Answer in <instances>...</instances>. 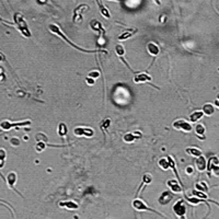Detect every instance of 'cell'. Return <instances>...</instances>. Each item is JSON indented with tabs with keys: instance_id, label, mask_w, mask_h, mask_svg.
<instances>
[{
	"instance_id": "1",
	"label": "cell",
	"mask_w": 219,
	"mask_h": 219,
	"mask_svg": "<svg viewBox=\"0 0 219 219\" xmlns=\"http://www.w3.org/2000/svg\"><path fill=\"white\" fill-rule=\"evenodd\" d=\"M49 31L51 32V33L56 34V35H58L59 37H61L64 41H65L66 43H67L68 45H70L71 47H74V48H76L77 51H82V53H100V51H103L102 49H95V51H91V49H85V48H82V47L78 46V45H76L75 43H72L71 41L69 40V38L66 36V34L64 33L63 31H61V29H59V27L57 24H49L48 27Z\"/></svg>"
},
{
	"instance_id": "2",
	"label": "cell",
	"mask_w": 219,
	"mask_h": 219,
	"mask_svg": "<svg viewBox=\"0 0 219 219\" xmlns=\"http://www.w3.org/2000/svg\"><path fill=\"white\" fill-rule=\"evenodd\" d=\"M13 20H14V24H16L17 29L19 30L21 34H22L24 37H31L32 34L30 32V29L27 27V21L24 20L23 16L21 13H14L13 16Z\"/></svg>"
},
{
	"instance_id": "3",
	"label": "cell",
	"mask_w": 219,
	"mask_h": 219,
	"mask_svg": "<svg viewBox=\"0 0 219 219\" xmlns=\"http://www.w3.org/2000/svg\"><path fill=\"white\" fill-rule=\"evenodd\" d=\"M132 206L134 209L138 210V212H154V214H157V215H160V216L163 217V218H166L161 212H157V210L150 208L149 206H147V204H146L145 202L141 201V199H139V198H135L134 201L132 202Z\"/></svg>"
},
{
	"instance_id": "4",
	"label": "cell",
	"mask_w": 219,
	"mask_h": 219,
	"mask_svg": "<svg viewBox=\"0 0 219 219\" xmlns=\"http://www.w3.org/2000/svg\"><path fill=\"white\" fill-rule=\"evenodd\" d=\"M173 212L175 214V216L179 217L180 219H186V204L184 203L183 199H180L177 203L173 205Z\"/></svg>"
},
{
	"instance_id": "5",
	"label": "cell",
	"mask_w": 219,
	"mask_h": 219,
	"mask_svg": "<svg viewBox=\"0 0 219 219\" xmlns=\"http://www.w3.org/2000/svg\"><path fill=\"white\" fill-rule=\"evenodd\" d=\"M90 10V7L85 3H82V5H79L78 7L75 9L74 11V16H72V21L76 23L81 22L82 21V14L85 13L87 11Z\"/></svg>"
},
{
	"instance_id": "6",
	"label": "cell",
	"mask_w": 219,
	"mask_h": 219,
	"mask_svg": "<svg viewBox=\"0 0 219 219\" xmlns=\"http://www.w3.org/2000/svg\"><path fill=\"white\" fill-rule=\"evenodd\" d=\"M31 124V121H23L18 122V123H11L10 121H3L0 123V128L2 130H10L13 127H23V126H29Z\"/></svg>"
},
{
	"instance_id": "7",
	"label": "cell",
	"mask_w": 219,
	"mask_h": 219,
	"mask_svg": "<svg viewBox=\"0 0 219 219\" xmlns=\"http://www.w3.org/2000/svg\"><path fill=\"white\" fill-rule=\"evenodd\" d=\"M173 128L178 130H182L184 133H191L193 130V127L185 119H178V121L173 122Z\"/></svg>"
},
{
	"instance_id": "8",
	"label": "cell",
	"mask_w": 219,
	"mask_h": 219,
	"mask_svg": "<svg viewBox=\"0 0 219 219\" xmlns=\"http://www.w3.org/2000/svg\"><path fill=\"white\" fill-rule=\"evenodd\" d=\"M74 134L76 135L77 137H87V138H90V137L94 136V130L90 127H83V126H78L74 129Z\"/></svg>"
},
{
	"instance_id": "9",
	"label": "cell",
	"mask_w": 219,
	"mask_h": 219,
	"mask_svg": "<svg viewBox=\"0 0 219 219\" xmlns=\"http://www.w3.org/2000/svg\"><path fill=\"white\" fill-rule=\"evenodd\" d=\"M143 181H141V184L140 186L138 187V190H137V193H136V198H138V195L139 193L141 192V191H144V188L146 187V186L148 185V184H150L152 182V175L150 174V173H145V174L143 175Z\"/></svg>"
},
{
	"instance_id": "10",
	"label": "cell",
	"mask_w": 219,
	"mask_h": 219,
	"mask_svg": "<svg viewBox=\"0 0 219 219\" xmlns=\"http://www.w3.org/2000/svg\"><path fill=\"white\" fill-rule=\"evenodd\" d=\"M172 198H173V194H172V193L169 192V191H164V192L161 193V195H160V197H159L158 202H159V204H160V205L166 206V205H168V204L170 203L171 201H172Z\"/></svg>"
},
{
	"instance_id": "11",
	"label": "cell",
	"mask_w": 219,
	"mask_h": 219,
	"mask_svg": "<svg viewBox=\"0 0 219 219\" xmlns=\"http://www.w3.org/2000/svg\"><path fill=\"white\" fill-rule=\"evenodd\" d=\"M151 77L146 72H139L134 76V82L135 83H145V82H151Z\"/></svg>"
},
{
	"instance_id": "12",
	"label": "cell",
	"mask_w": 219,
	"mask_h": 219,
	"mask_svg": "<svg viewBox=\"0 0 219 219\" xmlns=\"http://www.w3.org/2000/svg\"><path fill=\"white\" fill-rule=\"evenodd\" d=\"M167 185H168L169 188H171L172 192H174V193H182L184 191L183 186L179 183L178 180H169V181L167 182Z\"/></svg>"
},
{
	"instance_id": "13",
	"label": "cell",
	"mask_w": 219,
	"mask_h": 219,
	"mask_svg": "<svg viewBox=\"0 0 219 219\" xmlns=\"http://www.w3.org/2000/svg\"><path fill=\"white\" fill-rule=\"evenodd\" d=\"M58 206L61 208H65V209H68V210H76L79 208V205L74 201H63V202H59Z\"/></svg>"
},
{
	"instance_id": "14",
	"label": "cell",
	"mask_w": 219,
	"mask_h": 219,
	"mask_svg": "<svg viewBox=\"0 0 219 219\" xmlns=\"http://www.w3.org/2000/svg\"><path fill=\"white\" fill-rule=\"evenodd\" d=\"M17 179H18V177H17V173L16 172H10L9 174H8V177H7V179H6V181H7V183H8V185H9V187L11 188V190H13V191H16L17 193H18L19 195H21L20 193L18 192V191L14 188V184H16V182H17ZM22 196V195H21Z\"/></svg>"
},
{
	"instance_id": "15",
	"label": "cell",
	"mask_w": 219,
	"mask_h": 219,
	"mask_svg": "<svg viewBox=\"0 0 219 219\" xmlns=\"http://www.w3.org/2000/svg\"><path fill=\"white\" fill-rule=\"evenodd\" d=\"M195 164H196V169L199 172H203L207 169V162H206V159L204 158V156H201L198 158H196L195 161Z\"/></svg>"
},
{
	"instance_id": "16",
	"label": "cell",
	"mask_w": 219,
	"mask_h": 219,
	"mask_svg": "<svg viewBox=\"0 0 219 219\" xmlns=\"http://www.w3.org/2000/svg\"><path fill=\"white\" fill-rule=\"evenodd\" d=\"M147 51L151 56L156 57V56H158L159 53H160V47H159L156 43L150 42V43H148V45H147Z\"/></svg>"
},
{
	"instance_id": "17",
	"label": "cell",
	"mask_w": 219,
	"mask_h": 219,
	"mask_svg": "<svg viewBox=\"0 0 219 219\" xmlns=\"http://www.w3.org/2000/svg\"><path fill=\"white\" fill-rule=\"evenodd\" d=\"M167 159H168V161H169V167H170V169H172L173 172H174V174H175V177L178 178V181H179V183L181 184L182 186H183V184H182V182H181V178H180L179 172H178V170H177V167H175V160H174V158H173L172 156H168V157H167Z\"/></svg>"
},
{
	"instance_id": "18",
	"label": "cell",
	"mask_w": 219,
	"mask_h": 219,
	"mask_svg": "<svg viewBox=\"0 0 219 219\" xmlns=\"http://www.w3.org/2000/svg\"><path fill=\"white\" fill-rule=\"evenodd\" d=\"M141 138V135L140 134H137V133H127V134L124 135L123 137V140L127 144H132L134 143L135 140L137 139Z\"/></svg>"
},
{
	"instance_id": "19",
	"label": "cell",
	"mask_w": 219,
	"mask_h": 219,
	"mask_svg": "<svg viewBox=\"0 0 219 219\" xmlns=\"http://www.w3.org/2000/svg\"><path fill=\"white\" fill-rule=\"evenodd\" d=\"M137 33V30L136 29H130V30H127V31H124L123 33H121L117 37L119 41H126L128 40L129 37H132L134 34Z\"/></svg>"
},
{
	"instance_id": "20",
	"label": "cell",
	"mask_w": 219,
	"mask_h": 219,
	"mask_svg": "<svg viewBox=\"0 0 219 219\" xmlns=\"http://www.w3.org/2000/svg\"><path fill=\"white\" fill-rule=\"evenodd\" d=\"M90 27H91V29L93 30V31L99 32V33H101V34H104V29H103L100 21L92 20L91 22H90Z\"/></svg>"
},
{
	"instance_id": "21",
	"label": "cell",
	"mask_w": 219,
	"mask_h": 219,
	"mask_svg": "<svg viewBox=\"0 0 219 219\" xmlns=\"http://www.w3.org/2000/svg\"><path fill=\"white\" fill-rule=\"evenodd\" d=\"M96 3H98V6H99V9H100L101 14H102L105 19H111V13H110L109 9H107V8L102 3V1H96Z\"/></svg>"
},
{
	"instance_id": "22",
	"label": "cell",
	"mask_w": 219,
	"mask_h": 219,
	"mask_svg": "<svg viewBox=\"0 0 219 219\" xmlns=\"http://www.w3.org/2000/svg\"><path fill=\"white\" fill-rule=\"evenodd\" d=\"M186 153L191 154V156L193 157H196V158H198V157L203 156V152H202V150L199 149V148H195V147H188L185 149Z\"/></svg>"
},
{
	"instance_id": "23",
	"label": "cell",
	"mask_w": 219,
	"mask_h": 219,
	"mask_svg": "<svg viewBox=\"0 0 219 219\" xmlns=\"http://www.w3.org/2000/svg\"><path fill=\"white\" fill-rule=\"evenodd\" d=\"M111 126V119H104L103 121H101L100 125H99V127H100V129L103 132V134L106 135L107 133V129H109V127Z\"/></svg>"
},
{
	"instance_id": "24",
	"label": "cell",
	"mask_w": 219,
	"mask_h": 219,
	"mask_svg": "<svg viewBox=\"0 0 219 219\" xmlns=\"http://www.w3.org/2000/svg\"><path fill=\"white\" fill-rule=\"evenodd\" d=\"M203 113L204 115H207V116H212L215 113V106L210 103H206L203 106Z\"/></svg>"
},
{
	"instance_id": "25",
	"label": "cell",
	"mask_w": 219,
	"mask_h": 219,
	"mask_svg": "<svg viewBox=\"0 0 219 219\" xmlns=\"http://www.w3.org/2000/svg\"><path fill=\"white\" fill-rule=\"evenodd\" d=\"M205 132H206V128L203 124H197L195 126V133H196L197 137H199L201 139H205Z\"/></svg>"
},
{
	"instance_id": "26",
	"label": "cell",
	"mask_w": 219,
	"mask_h": 219,
	"mask_svg": "<svg viewBox=\"0 0 219 219\" xmlns=\"http://www.w3.org/2000/svg\"><path fill=\"white\" fill-rule=\"evenodd\" d=\"M203 115H204L203 111H195L192 114H190L188 119H190V122H192V123H196V122H198L203 117Z\"/></svg>"
},
{
	"instance_id": "27",
	"label": "cell",
	"mask_w": 219,
	"mask_h": 219,
	"mask_svg": "<svg viewBox=\"0 0 219 219\" xmlns=\"http://www.w3.org/2000/svg\"><path fill=\"white\" fill-rule=\"evenodd\" d=\"M57 134L61 137L66 136V135L68 134V127L65 123H59L58 128H57Z\"/></svg>"
},
{
	"instance_id": "28",
	"label": "cell",
	"mask_w": 219,
	"mask_h": 219,
	"mask_svg": "<svg viewBox=\"0 0 219 219\" xmlns=\"http://www.w3.org/2000/svg\"><path fill=\"white\" fill-rule=\"evenodd\" d=\"M195 188L199 192H203V193H207L208 192V185L206 182L204 181H199L195 184Z\"/></svg>"
},
{
	"instance_id": "29",
	"label": "cell",
	"mask_w": 219,
	"mask_h": 219,
	"mask_svg": "<svg viewBox=\"0 0 219 219\" xmlns=\"http://www.w3.org/2000/svg\"><path fill=\"white\" fill-rule=\"evenodd\" d=\"M47 146H51V147H61V146H56V145H47L45 141H38V143L35 145V150L37 152H43Z\"/></svg>"
},
{
	"instance_id": "30",
	"label": "cell",
	"mask_w": 219,
	"mask_h": 219,
	"mask_svg": "<svg viewBox=\"0 0 219 219\" xmlns=\"http://www.w3.org/2000/svg\"><path fill=\"white\" fill-rule=\"evenodd\" d=\"M215 166H219V160H218V157H212L209 159V161L207 162V170L208 172H210L212 167Z\"/></svg>"
},
{
	"instance_id": "31",
	"label": "cell",
	"mask_w": 219,
	"mask_h": 219,
	"mask_svg": "<svg viewBox=\"0 0 219 219\" xmlns=\"http://www.w3.org/2000/svg\"><path fill=\"white\" fill-rule=\"evenodd\" d=\"M158 164L162 170H168V169H170V167H169V161L167 158H161L160 160H159Z\"/></svg>"
},
{
	"instance_id": "32",
	"label": "cell",
	"mask_w": 219,
	"mask_h": 219,
	"mask_svg": "<svg viewBox=\"0 0 219 219\" xmlns=\"http://www.w3.org/2000/svg\"><path fill=\"white\" fill-rule=\"evenodd\" d=\"M7 158V151L3 148H0V168L5 166V160Z\"/></svg>"
},
{
	"instance_id": "33",
	"label": "cell",
	"mask_w": 219,
	"mask_h": 219,
	"mask_svg": "<svg viewBox=\"0 0 219 219\" xmlns=\"http://www.w3.org/2000/svg\"><path fill=\"white\" fill-rule=\"evenodd\" d=\"M115 51H116L117 55H119V56L122 58L123 55L125 54V48H124L122 45H116V46H115Z\"/></svg>"
},
{
	"instance_id": "34",
	"label": "cell",
	"mask_w": 219,
	"mask_h": 219,
	"mask_svg": "<svg viewBox=\"0 0 219 219\" xmlns=\"http://www.w3.org/2000/svg\"><path fill=\"white\" fill-rule=\"evenodd\" d=\"M35 139L37 140V143H38V141H45V143H46L47 137L45 136V135L43 134V133H38V134H36Z\"/></svg>"
},
{
	"instance_id": "35",
	"label": "cell",
	"mask_w": 219,
	"mask_h": 219,
	"mask_svg": "<svg viewBox=\"0 0 219 219\" xmlns=\"http://www.w3.org/2000/svg\"><path fill=\"white\" fill-rule=\"evenodd\" d=\"M88 77H89V78H92V79L99 78V77H100V72L96 71V70H92V71H90V72H89V75H88Z\"/></svg>"
},
{
	"instance_id": "36",
	"label": "cell",
	"mask_w": 219,
	"mask_h": 219,
	"mask_svg": "<svg viewBox=\"0 0 219 219\" xmlns=\"http://www.w3.org/2000/svg\"><path fill=\"white\" fill-rule=\"evenodd\" d=\"M210 171H212V174H214L215 177H219V166L212 167Z\"/></svg>"
},
{
	"instance_id": "37",
	"label": "cell",
	"mask_w": 219,
	"mask_h": 219,
	"mask_svg": "<svg viewBox=\"0 0 219 219\" xmlns=\"http://www.w3.org/2000/svg\"><path fill=\"white\" fill-rule=\"evenodd\" d=\"M10 144H11L12 146H19L20 145V140H19L18 138H16V137H13V138L10 139Z\"/></svg>"
},
{
	"instance_id": "38",
	"label": "cell",
	"mask_w": 219,
	"mask_h": 219,
	"mask_svg": "<svg viewBox=\"0 0 219 219\" xmlns=\"http://www.w3.org/2000/svg\"><path fill=\"white\" fill-rule=\"evenodd\" d=\"M85 82L88 83V85H93L94 83H95V81H94V79H92V78H89V77H88L87 79H85Z\"/></svg>"
},
{
	"instance_id": "39",
	"label": "cell",
	"mask_w": 219,
	"mask_h": 219,
	"mask_svg": "<svg viewBox=\"0 0 219 219\" xmlns=\"http://www.w3.org/2000/svg\"><path fill=\"white\" fill-rule=\"evenodd\" d=\"M186 172H187L188 174H192V173H193V168H192V167H187V168H186Z\"/></svg>"
},
{
	"instance_id": "40",
	"label": "cell",
	"mask_w": 219,
	"mask_h": 219,
	"mask_svg": "<svg viewBox=\"0 0 219 219\" xmlns=\"http://www.w3.org/2000/svg\"><path fill=\"white\" fill-rule=\"evenodd\" d=\"M6 61V58H5V56H3L2 54L0 53V63H1V61Z\"/></svg>"
},
{
	"instance_id": "41",
	"label": "cell",
	"mask_w": 219,
	"mask_h": 219,
	"mask_svg": "<svg viewBox=\"0 0 219 219\" xmlns=\"http://www.w3.org/2000/svg\"><path fill=\"white\" fill-rule=\"evenodd\" d=\"M215 105H216L217 107H219V100H216V101H215Z\"/></svg>"
},
{
	"instance_id": "42",
	"label": "cell",
	"mask_w": 219,
	"mask_h": 219,
	"mask_svg": "<svg viewBox=\"0 0 219 219\" xmlns=\"http://www.w3.org/2000/svg\"><path fill=\"white\" fill-rule=\"evenodd\" d=\"M0 178H1V179H2V180H3V181H6L5 177H3V175H2V173H1V172H0Z\"/></svg>"
},
{
	"instance_id": "43",
	"label": "cell",
	"mask_w": 219,
	"mask_h": 219,
	"mask_svg": "<svg viewBox=\"0 0 219 219\" xmlns=\"http://www.w3.org/2000/svg\"><path fill=\"white\" fill-rule=\"evenodd\" d=\"M217 100H219V93H218V95H217Z\"/></svg>"
},
{
	"instance_id": "44",
	"label": "cell",
	"mask_w": 219,
	"mask_h": 219,
	"mask_svg": "<svg viewBox=\"0 0 219 219\" xmlns=\"http://www.w3.org/2000/svg\"><path fill=\"white\" fill-rule=\"evenodd\" d=\"M1 20H2V19H1V18H0V21H1Z\"/></svg>"
}]
</instances>
